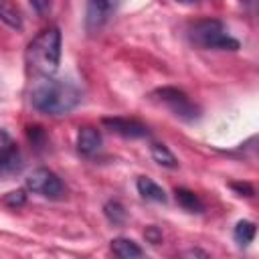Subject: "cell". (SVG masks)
Masks as SVG:
<instances>
[{
	"instance_id": "1",
	"label": "cell",
	"mask_w": 259,
	"mask_h": 259,
	"mask_svg": "<svg viewBox=\"0 0 259 259\" xmlns=\"http://www.w3.org/2000/svg\"><path fill=\"white\" fill-rule=\"evenodd\" d=\"M81 103V91L65 79L45 77L30 89V105L45 115H65Z\"/></svg>"
},
{
	"instance_id": "2",
	"label": "cell",
	"mask_w": 259,
	"mask_h": 259,
	"mask_svg": "<svg viewBox=\"0 0 259 259\" xmlns=\"http://www.w3.org/2000/svg\"><path fill=\"white\" fill-rule=\"evenodd\" d=\"M26 69L34 75L51 77L61 63V30L57 26L40 30L26 47Z\"/></svg>"
},
{
	"instance_id": "3",
	"label": "cell",
	"mask_w": 259,
	"mask_h": 259,
	"mask_svg": "<svg viewBox=\"0 0 259 259\" xmlns=\"http://www.w3.org/2000/svg\"><path fill=\"white\" fill-rule=\"evenodd\" d=\"M188 38L204 51H239V40L217 18H200L188 28Z\"/></svg>"
},
{
	"instance_id": "4",
	"label": "cell",
	"mask_w": 259,
	"mask_h": 259,
	"mask_svg": "<svg viewBox=\"0 0 259 259\" xmlns=\"http://www.w3.org/2000/svg\"><path fill=\"white\" fill-rule=\"evenodd\" d=\"M152 99L156 103L164 105L166 109H170L172 115H176V117H180L184 121H194L200 115L196 103H192L190 97L184 91L176 89V87H160V89H156L152 93Z\"/></svg>"
},
{
	"instance_id": "5",
	"label": "cell",
	"mask_w": 259,
	"mask_h": 259,
	"mask_svg": "<svg viewBox=\"0 0 259 259\" xmlns=\"http://www.w3.org/2000/svg\"><path fill=\"white\" fill-rule=\"evenodd\" d=\"M26 188L32 190L34 194L45 196V198H61L63 192H65V186H63L61 178L49 168L32 170L26 178Z\"/></svg>"
},
{
	"instance_id": "6",
	"label": "cell",
	"mask_w": 259,
	"mask_h": 259,
	"mask_svg": "<svg viewBox=\"0 0 259 259\" xmlns=\"http://www.w3.org/2000/svg\"><path fill=\"white\" fill-rule=\"evenodd\" d=\"M2 138L4 142L0 144V178H10L22 170L24 162L18 146L6 134H2Z\"/></svg>"
},
{
	"instance_id": "7",
	"label": "cell",
	"mask_w": 259,
	"mask_h": 259,
	"mask_svg": "<svg viewBox=\"0 0 259 259\" xmlns=\"http://www.w3.org/2000/svg\"><path fill=\"white\" fill-rule=\"evenodd\" d=\"M115 10L113 2H103V0H93L87 4L85 10V28L89 32H97L111 16V12Z\"/></svg>"
},
{
	"instance_id": "8",
	"label": "cell",
	"mask_w": 259,
	"mask_h": 259,
	"mask_svg": "<svg viewBox=\"0 0 259 259\" xmlns=\"http://www.w3.org/2000/svg\"><path fill=\"white\" fill-rule=\"evenodd\" d=\"M103 125L123 138H132V140L148 136V127L144 123H140L138 119H130V117H105Z\"/></svg>"
},
{
	"instance_id": "9",
	"label": "cell",
	"mask_w": 259,
	"mask_h": 259,
	"mask_svg": "<svg viewBox=\"0 0 259 259\" xmlns=\"http://www.w3.org/2000/svg\"><path fill=\"white\" fill-rule=\"evenodd\" d=\"M109 249L113 253L115 259H148V255L144 253V249L127 237H115L109 243Z\"/></svg>"
},
{
	"instance_id": "10",
	"label": "cell",
	"mask_w": 259,
	"mask_h": 259,
	"mask_svg": "<svg viewBox=\"0 0 259 259\" xmlns=\"http://www.w3.org/2000/svg\"><path fill=\"white\" fill-rule=\"evenodd\" d=\"M77 150L81 156H95L101 150V134L95 127H81L77 134Z\"/></svg>"
},
{
	"instance_id": "11",
	"label": "cell",
	"mask_w": 259,
	"mask_h": 259,
	"mask_svg": "<svg viewBox=\"0 0 259 259\" xmlns=\"http://www.w3.org/2000/svg\"><path fill=\"white\" fill-rule=\"evenodd\" d=\"M138 192L142 194V198L146 200H154V202H166V192L160 184H156L152 178H146V176H140L138 182Z\"/></svg>"
},
{
	"instance_id": "12",
	"label": "cell",
	"mask_w": 259,
	"mask_h": 259,
	"mask_svg": "<svg viewBox=\"0 0 259 259\" xmlns=\"http://www.w3.org/2000/svg\"><path fill=\"white\" fill-rule=\"evenodd\" d=\"M0 20L6 22L10 28H22L20 10L12 2H0Z\"/></svg>"
},
{
	"instance_id": "13",
	"label": "cell",
	"mask_w": 259,
	"mask_h": 259,
	"mask_svg": "<svg viewBox=\"0 0 259 259\" xmlns=\"http://www.w3.org/2000/svg\"><path fill=\"white\" fill-rule=\"evenodd\" d=\"M255 231H257V227H255L253 221H239L237 227H235L233 237H235V241H237L241 247H247V245L255 239Z\"/></svg>"
},
{
	"instance_id": "14",
	"label": "cell",
	"mask_w": 259,
	"mask_h": 259,
	"mask_svg": "<svg viewBox=\"0 0 259 259\" xmlns=\"http://www.w3.org/2000/svg\"><path fill=\"white\" fill-rule=\"evenodd\" d=\"M176 202H178L182 208L190 210V212H200V210H202L200 198H198L194 192L186 190V188H178V190H176Z\"/></svg>"
},
{
	"instance_id": "15",
	"label": "cell",
	"mask_w": 259,
	"mask_h": 259,
	"mask_svg": "<svg viewBox=\"0 0 259 259\" xmlns=\"http://www.w3.org/2000/svg\"><path fill=\"white\" fill-rule=\"evenodd\" d=\"M152 158L160 164V166H166V168H176L178 166V160L176 156L168 150V146L164 144H152Z\"/></svg>"
},
{
	"instance_id": "16",
	"label": "cell",
	"mask_w": 259,
	"mask_h": 259,
	"mask_svg": "<svg viewBox=\"0 0 259 259\" xmlns=\"http://www.w3.org/2000/svg\"><path fill=\"white\" fill-rule=\"evenodd\" d=\"M103 212H105V217H107L113 225H121V223L125 221V210H123V206H121L117 200H109V202L103 206Z\"/></svg>"
},
{
	"instance_id": "17",
	"label": "cell",
	"mask_w": 259,
	"mask_h": 259,
	"mask_svg": "<svg viewBox=\"0 0 259 259\" xmlns=\"http://www.w3.org/2000/svg\"><path fill=\"white\" fill-rule=\"evenodd\" d=\"M178 259H210V255L198 247H190V249H184L178 253Z\"/></svg>"
},
{
	"instance_id": "18",
	"label": "cell",
	"mask_w": 259,
	"mask_h": 259,
	"mask_svg": "<svg viewBox=\"0 0 259 259\" xmlns=\"http://www.w3.org/2000/svg\"><path fill=\"white\" fill-rule=\"evenodd\" d=\"M4 202L10 204V206H20V204H24V192H22V190L8 192V196L4 198Z\"/></svg>"
},
{
	"instance_id": "19",
	"label": "cell",
	"mask_w": 259,
	"mask_h": 259,
	"mask_svg": "<svg viewBox=\"0 0 259 259\" xmlns=\"http://www.w3.org/2000/svg\"><path fill=\"white\" fill-rule=\"evenodd\" d=\"M146 239H148L150 243H154V245H156V243H160V241H162V233H160L156 227H150V229L146 231Z\"/></svg>"
}]
</instances>
